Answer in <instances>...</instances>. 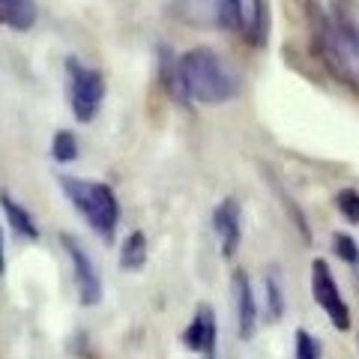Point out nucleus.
I'll use <instances>...</instances> for the list:
<instances>
[{
	"label": "nucleus",
	"mask_w": 359,
	"mask_h": 359,
	"mask_svg": "<svg viewBox=\"0 0 359 359\" xmlns=\"http://www.w3.org/2000/svg\"><path fill=\"white\" fill-rule=\"evenodd\" d=\"M60 245H63V252L69 255L75 287H78V302H81L84 309L99 306V302H102V276H99V269L93 264V257H90V252L72 237V233H63Z\"/></svg>",
	"instance_id": "obj_7"
},
{
	"label": "nucleus",
	"mask_w": 359,
	"mask_h": 359,
	"mask_svg": "<svg viewBox=\"0 0 359 359\" xmlns=\"http://www.w3.org/2000/svg\"><path fill=\"white\" fill-rule=\"evenodd\" d=\"M0 25L13 30H30L36 25V4L33 0H0Z\"/></svg>",
	"instance_id": "obj_12"
},
{
	"label": "nucleus",
	"mask_w": 359,
	"mask_h": 359,
	"mask_svg": "<svg viewBox=\"0 0 359 359\" xmlns=\"http://www.w3.org/2000/svg\"><path fill=\"white\" fill-rule=\"evenodd\" d=\"M311 45L320 63L359 90V6L356 0H309Z\"/></svg>",
	"instance_id": "obj_1"
},
{
	"label": "nucleus",
	"mask_w": 359,
	"mask_h": 359,
	"mask_svg": "<svg viewBox=\"0 0 359 359\" xmlns=\"http://www.w3.org/2000/svg\"><path fill=\"white\" fill-rule=\"evenodd\" d=\"M6 269V240H4V228H0V276Z\"/></svg>",
	"instance_id": "obj_20"
},
{
	"label": "nucleus",
	"mask_w": 359,
	"mask_h": 359,
	"mask_svg": "<svg viewBox=\"0 0 359 359\" xmlns=\"http://www.w3.org/2000/svg\"><path fill=\"white\" fill-rule=\"evenodd\" d=\"M51 159L60 165H69L78 159V138L69 129H57L51 138Z\"/></svg>",
	"instance_id": "obj_15"
},
{
	"label": "nucleus",
	"mask_w": 359,
	"mask_h": 359,
	"mask_svg": "<svg viewBox=\"0 0 359 359\" xmlns=\"http://www.w3.org/2000/svg\"><path fill=\"white\" fill-rule=\"evenodd\" d=\"M177 75L186 102L222 105L237 96L240 90V78L231 69V63L204 45L177 54Z\"/></svg>",
	"instance_id": "obj_2"
},
{
	"label": "nucleus",
	"mask_w": 359,
	"mask_h": 359,
	"mask_svg": "<svg viewBox=\"0 0 359 359\" xmlns=\"http://www.w3.org/2000/svg\"><path fill=\"white\" fill-rule=\"evenodd\" d=\"M323 347L320 341L314 339L309 330H297L294 332V359H320Z\"/></svg>",
	"instance_id": "obj_17"
},
{
	"label": "nucleus",
	"mask_w": 359,
	"mask_h": 359,
	"mask_svg": "<svg viewBox=\"0 0 359 359\" xmlns=\"http://www.w3.org/2000/svg\"><path fill=\"white\" fill-rule=\"evenodd\" d=\"M212 231H216V237H219L222 257L231 261L240 249V240H243V210H240L237 198L219 201V207L212 210Z\"/></svg>",
	"instance_id": "obj_9"
},
{
	"label": "nucleus",
	"mask_w": 359,
	"mask_h": 359,
	"mask_svg": "<svg viewBox=\"0 0 359 359\" xmlns=\"http://www.w3.org/2000/svg\"><path fill=\"white\" fill-rule=\"evenodd\" d=\"M219 25L233 30L249 45H261L266 36L264 0H219Z\"/></svg>",
	"instance_id": "obj_5"
},
{
	"label": "nucleus",
	"mask_w": 359,
	"mask_h": 359,
	"mask_svg": "<svg viewBox=\"0 0 359 359\" xmlns=\"http://www.w3.org/2000/svg\"><path fill=\"white\" fill-rule=\"evenodd\" d=\"M57 183L63 189L66 201L90 224V231L102 243H114L117 224H120V201L114 195V189L108 183H99V180H84L72 174H57Z\"/></svg>",
	"instance_id": "obj_3"
},
{
	"label": "nucleus",
	"mask_w": 359,
	"mask_h": 359,
	"mask_svg": "<svg viewBox=\"0 0 359 359\" xmlns=\"http://www.w3.org/2000/svg\"><path fill=\"white\" fill-rule=\"evenodd\" d=\"M332 249H335V255H339L347 266L359 264V245H356V240L351 237V233H335V237H332Z\"/></svg>",
	"instance_id": "obj_19"
},
{
	"label": "nucleus",
	"mask_w": 359,
	"mask_h": 359,
	"mask_svg": "<svg viewBox=\"0 0 359 359\" xmlns=\"http://www.w3.org/2000/svg\"><path fill=\"white\" fill-rule=\"evenodd\" d=\"M0 207H4L6 219H9V224H13V231L18 233V237H25L30 243L39 240V224H36V219L30 216L27 207H21L9 192H0Z\"/></svg>",
	"instance_id": "obj_11"
},
{
	"label": "nucleus",
	"mask_w": 359,
	"mask_h": 359,
	"mask_svg": "<svg viewBox=\"0 0 359 359\" xmlns=\"http://www.w3.org/2000/svg\"><path fill=\"white\" fill-rule=\"evenodd\" d=\"M233 306H237V330H240V339L249 341L255 330H257V302H255V290L252 282L243 269H233Z\"/></svg>",
	"instance_id": "obj_10"
},
{
	"label": "nucleus",
	"mask_w": 359,
	"mask_h": 359,
	"mask_svg": "<svg viewBox=\"0 0 359 359\" xmlns=\"http://www.w3.org/2000/svg\"><path fill=\"white\" fill-rule=\"evenodd\" d=\"M311 297L314 302L323 309V314L330 318V323L339 332H347L351 330V309L341 297V287L335 282L330 264L323 257H314L311 261Z\"/></svg>",
	"instance_id": "obj_6"
},
{
	"label": "nucleus",
	"mask_w": 359,
	"mask_h": 359,
	"mask_svg": "<svg viewBox=\"0 0 359 359\" xmlns=\"http://www.w3.org/2000/svg\"><path fill=\"white\" fill-rule=\"evenodd\" d=\"M180 341H183L186 351H192L204 359H216V344H219V327H216V311L212 306H198L195 318L186 323V330L180 332Z\"/></svg>",
	"instance_id": "obj_8"
},
{
	"label": "nucleus",
	"mask_w": 359,
	"mask_h": 359,
	"mask_svg": "<svg viewBox=\"0 0 359 359\" xmlns=\"http://www.w3.org/2000/svg\"><path fill=\"white\" fill-rule=\"evenodd\" d=\"M177 13L183 15L192 27L219 25V0H180Z\"/></svg>",
	"instance_id": "obj_14"
},
{
	"label": "nucleus",
	"mask_w": 359,
	"mask_h": 359,
	"mask_svg": "<svg viewBox=\"0 0 359 359\" xmlns=\"http://www.w3.org/2000/svg\"><path fill=\"white\" fill-rule=\"evenodd\" d=\"M335 207H339L341 219H347L351 224H359V192L356 189H341L335 195Z\"/></svg>",
	"instance_id": "obj_18"
},
{
	"label": "nucleus",
	"mask_w": 359,
	"mask_h": 359,
	"mask_svg": "<svg viewBox=\"0 0 359 359\" xmlns=\"http://www.w3.org/2000/svg\"><path fill=\"white\" fill-rule=\"evenodd\" d=\"M66 96L78 123H93L105 102V75L84 66L78 57H66Z\"/></svg>",
	"instance_id": "obj_4"
},
{
	"label": "nucleus",
	"mask_w": 359,
	"mask_h": 359,
	"mask_svg": "<svg viewBox=\"0 0 359 359\" xmlns=\"http://www.w3.org/2000/svg\"><path fill=\"white\" fill-rule=\"evenodd\" d=\"M147 264V233L132 231L120 245V269L123 273H138Z\"/></svg>",
	"instance_id": "obj_13"
},
{
	"label": "nucleus",
	"mask_w": 359,
	"mask_h": 359,
	"mask_svg": "<svg viewBox=\"0 0 359 359\" xmlns=\"http://www.w3.org/2000/svg\"><path fill=\"white\" fill-rule=\"evenodd\" d=\"M266 311H269L273 320H278L285 314V290H282L278 269H269L266 273Z\"/></svg>",
	"instance_id": "obj_16"
}]
</instances>
